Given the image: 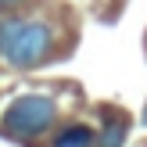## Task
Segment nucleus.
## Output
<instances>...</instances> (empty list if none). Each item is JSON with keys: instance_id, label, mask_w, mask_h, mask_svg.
<instances>
[{"instance_id": "f257e3e1", "label": "nucleus", "mask_w": 147, "mask_h": 147, "mask_svg": "<svg viewBox=\"0 0 147 147\" xmlns=\"http://www.w3.org/2000/svg\"><path fill=\"white\" fill-rule=\"evenodd\" d=\"M54 47V29L47 22L0 18V57L11 68H36Z\"/></svg>"}, {"instance_id": "f03ea898", "label": "nucleus", "mask_w": 147, "mask_h": 147, "mask_svg": "<svg viewBox=\"0 0 147 147\" xmlns=\"http://www.w3.org/2000/svg\"><path fill=\"white\" fill-rule=\"evenodd\" d=\"M57 122V104L43 93L14 97L4 111V133L11 136H40Z\"/></svg>"}, {"instance_id": "7ed1b4c3", "label": "nucleus", "mask_w": 147, "mask_h": 147, "mask_svg": "<svg viewBox=\"0 0 147 147\" xmlns=\"http://www.w3.org/2000/svg\"><path fill=\"white\" fill-rule=\"evenodd\" d=\"M126 136H129V122L122 115H108V126L100 133V147H122Z\"/></svg>"}, {"instance_id": "20e7f679", "label": "nucleus", "mask_w": 147, "mask_h": 147, "mask_svg": "<svg viewBox=\"0 0 147 147\" xmlns=\"http://www.w3.org/2000/svg\"><path fill=\"white\" fill-rule=\"evenodd\" d=\"M97 136H93V129H86V126H72V129H65L61 136L54 140V147H90Z\"/></svg>"}, {"instance_id": "39448f33", "label": "nucleus", "mask_w": 147, "mask_h": 147, "mask_svg": "<svg viewBox=\"0 0 147 147\" xmlns=\"http://www.w3.org/2000/svg\"><path fill=\"white\" fill-rule=\"evenodd\" d=\"M22 4H29V0H0V11H14V7H22Z\"/></svg>"}, {"instance_id": "423d86ee", "label": "nucleus", "mask_w": 147, "mask_h": 147, "mask_svg": "<svg viewBox=\"0 0 147 147\" xmlns=\"http://www.w3.org/2000/svg\"><path fill=\"white\" fill-rule=\"evenodd\" d=\"M144 126H147V108H144Z\"/></svg>"}]
</instances>
